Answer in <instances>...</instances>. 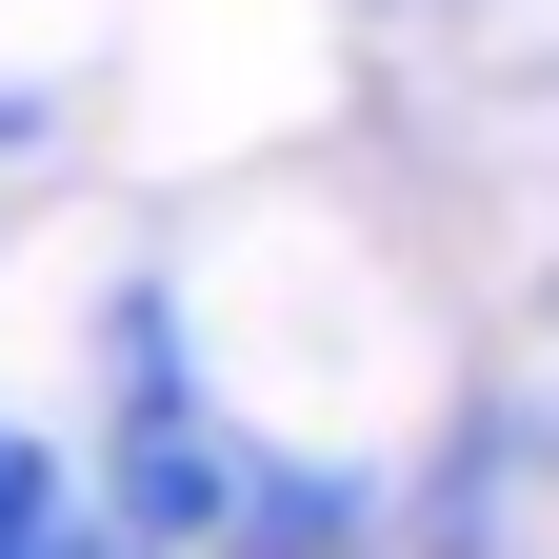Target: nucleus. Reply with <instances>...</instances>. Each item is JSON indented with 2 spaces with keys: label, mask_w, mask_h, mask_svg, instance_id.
<instances>
[{
  "label": "nucleus",
  "mask_w": 559,
  "mask_h": 559,
  "mask_svg": "<svg viewBox=\"0 0 559 559\" xmlns=\"http://www.w3.org/2000/svg\"><path fill=\"white\" fill-rule=\"evenodd\" d=\"M21 559H120V539H100V500H81V520H40V539H21Z\"/></svg>",
  "instance_id": "obj_1"
}]
</instances>
